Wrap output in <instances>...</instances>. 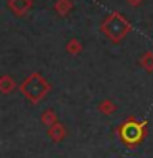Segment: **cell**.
<instances>
[{"mask_svg": "<svg viewBox=\"0 0 153 158\" xmlns=\"http://www.w3.org/2000/svg\"><path fill=\"white\" fill-rule=\"evenodd\" d=\"M123 137H125V140L128 143H133V142H137L138 138H140V130L135 127H128L125 132H123Z\"/></svg>", "mask_w": 153, "mask_h": 158, "instance_id": "obj_1", "label": "cell"}]
</instances>
